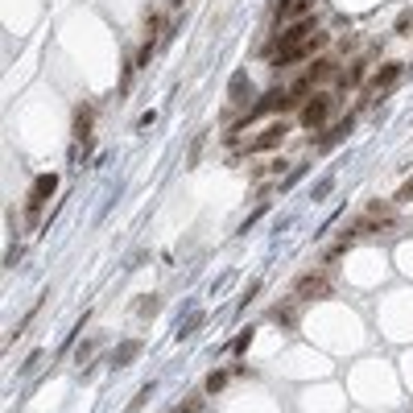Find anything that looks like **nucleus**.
<instances>
[{
    "instance_id": "obj_1",
    "label": "nucleus",
    "mask_w": 413,
    "mask_h": 413,
    "mask_svg": "<svg viewBox=\"0 0 413 413\" xmlns=\"http://www.w3.org/2000/svg\"><path fill=\"white\" fill-rule=\"evenodd\" d=\"M331 112H335V99H331L326 92H314L302 108H298V124L314 133V129H322V124L331 120Z\"/></svg>"
},
{
    "instance_id": "obj_2",
    "label": "nucleus",
    "mask_w": 413,
    "mask_h": 413,
    "mask_svg": "<svg viewBox=\"0 0 413 413\" xmlns=\"http://www.w3.org/2000/svg\"><path fill=\"white\" fill-rule=\"evenodd\" d=\"M294 298L298 302H322V298H335V281L326 273H302L294 281Z\"/></svg>"
},
{
    "instance_id": "obj_3",
    "label": "nucleus",
    "mask_w": 413,
    "mask_h": 413,
    "mask_svg": "<svg viewBox=\"0 0 413 413\" xmlns=\"http://www.w3.org/2000/svg\"><path fill=\"white\" fill-rule=\"evenodd\" d=\"M92 129H95V103L92 99H83V103H75V116H71V133H75V145H92Z\"/></svg>"
},
{
    "instance_id": "obj_4",
    "label": "nucleus",
    "mask_w": 413,
    "mask_h": 413,
    "mask_svg": "<svg viewBox=\"0 0 413 413\" xmlns=\"http://www.w3.org/2000/svg\"><path fill=\"white\" fill-rule=\"evenodd\" d=\"M157 34H161V13H157V8H149V13H145V38H140V50H137V66H145V62L153 58V50H157Z\"/></svg>"
},
{
    "instance_id": "obj_5",
    "label": "nucleus",
    "mask_w": 413,
    "mask_h": 413,
    "mask_svg": "<svg viewBox=\"0 0 413 413\" xmlns=\"http://www.w3.org/2000/svg\"><path fill=\"white\" fill-rule=\"evenodd\" d=\"M401 71H405L401 62H384V66H376V75L368 79V95H364V103H360V108H368V99H372L376 92H389V87L401 79Z\"/></svg>"
},
{
    "instance_id": "obj_6",
    "label": "nucleus",
    "mask_w": 413,
    "mask_h": 413,
    "mask_svg": "<svg viewBox=\"0 0 413 413\" xmlns=\"http://www.w3.org/2000/svg\"><path fill=\"white\" fill-rule=\"evenodd\" d=\"M285 133H289V120H277L273 129H265L261 137L248 145V153H269V149H277V145L285 140Z\"/></svg>"
},
{
    "instance_id": "obj_7",
    "label": "nucleus",
    "mask_w": 413,
    "mask_h": 413,
    "mask_svg": "<svg viewBox=\"0 0 413 413\" xmlns=\"http://www.w3.org/2000/svg\"><path fill=\"white\" fill-rule=\"evenodd\" d=\"M310 13H314V0H281V4H277V25H281V21H285V17H294V21H298V17H310Z\"/></svg>"
},
{
    "instance_id": "obj_8",
    "label": "nucleus",
    "mask_w": 413,
    "mask_h": 413,
    "mask_svg": "<svg viewBox=\"0 0 413 413\" xmlns=\"http://www.w3.org/2000/svg\"><path fill=\"white\" fill-rule=\"evenodd\" d=\"M368 58H376V50H372ZM368 58H356V62H352V66H347V71L339 75V87H343V92H356V87L364 83V66H368Z\"/></svg>"
},
{
    "instance_id": "obj_9",
    "label": "nucleus",
    "mask_w": 413,
    "mask_h": 413,
    "mask_svg": "<svg viewBox=\"0 0 413 413\" xmlns=\"http://www.w3.org/2000/svg\"><path fill=\"white\" fill-rule=\"evenodd\" d=\"M269 319L277 326H298V298H289V302H277L273 310H269Z\"/></svg>"
},
{
    "instance_id": "obj_10",
    "label": "nucleus",
    "mask_w": 413,
    "mask_h": 413,
    "mask_svg": "<svg viewBox=\"0 0 413 413\" xmlns=\"http://www.w3.org/2000/svg\"><path fill=\"white\" fill-rule=\"evenodd\" d=\"M140 356V339H124L116 352H112V368H129Z\"/></svg>"
},
{
    "instance_id": "obj_11",
    "label": "nucleus",
    "mask_w": 413,
    "mask_h": 413,
    "mask_svg": "<svg viewBox=\"0 0 413 413\" xmlns=\"http://www.w3.org/2000/svg\"><path fill=\"white\" fill-rule=\"evenodd\" d=\"M352 124H356V120H352V116H343V120H339V124H335V129H326V133H322V149H331V145H339V140L347 137V133H352Z\"/></svg>"
},
{
    "instance_id": "obj_12",
    "label": "nucleus",
    "mask_w": 413,
    "mask_h": 413,
    "mask_svg": "<svg viewBox=\"0 0 413 413\" xmlns=\"http://www.w3.org/2000/svg\"><path fill=\"white\" fill-rule=\"evenodd\" d=\"M54 190H58V174H42V178H34V190H29V194H34L38 203H46Z\"/></svg>"
},
{
    "instance_id": "obj_13",
    "label": "nucleus",
    "mask_w": 413,
    "mask_h": 413,
    "mask_svg": "<svg viewBox=\"0 0 413 413\" xmlns=\"http://www.w3.org/2000/svg\"><path fill=\"white\" fill-rule=\"evenodd\" d=\"M228 380H231V372H228V368H211V376H207L203 393H207V397H211V393H224V389H228Z\"/></svg>"
},
{
    "instance_id": "obj_14",
    "label": "nucleus",
    "mask_w": 413,
    "mask_h": 413,
    "mask_svg": "<svg viewBox=\"0 0 413 413\" xmlns=\"http://www.w3.org/2000/svg\"><path fill=\"white\" fill-rule=\"evenodd\" d=\"M42 207H46V203H38L34 194L25 198V228H38V224H42Z\"/></svg>"
},
{
    "instance_id": "obj_15",
    "label": "nucleus",
    "mask_w": 413,
    "mask_h": 413,
    "mask_svg": "<svg viewBox=\"0 0 413 413\" xmlns=\"http://www.w3.org/2000/svg\"><path fill=\"white\" fill-rule=\"evenodd\" d=\"M203 410H207V393H190L174 413H203Z\"/></svg>"
},
{
    "instance_id": "obj_16",
    "label": "nucleus",
    "mask_w": 413,
    "mask_h": 413,
    "mask_svg": "<svg viewBox=\"0 0 413 413\" xmlns=\"http://www.w3.org/2000/svg\"><path fill=\"white\" fill-rule=\"evenodd\" d=\"M95 347H99V339H83V343H79V364H92Z\"/></svg>"
},
{
    "instance_id": "obj_17",
    "label": "nucleus",
    "mask_w": 413,
    "mask_h": 413,
    "mask_svg": "<svg viewBox=\"0 0 413 413\" xmlns=\"http://www.w3.org/2000/svg\"><path fill=\"white\" fill-rule=\"evenodd\" d=\"M248 343H252V331H240V335H236V343H231V352H236V356H244V352H248Z\"/></svg>"
},
{
    "instance_id": "obj_18",
    "label": "nucleus",
    "mask_w": 413,
    "mask_h": 413,
    "mask_svg": "<svg viewBox=\"0 0 413 413\" xmlns=\"http://www.w3.org/2000/svg\"><path fill=\"white\" fill-rule=\"evenodd\" d=\"M393 203H397V207H401V203H413V178L401 186V190H397V198H393Z\"/></svg>"
},
{
    "instance_id": "obj_19",
    "label": "nucleus",
    "mask_w": 413,
    "mask_h": 413,
    "mask_svg": "<svg viewBox=\"0 0 413 413\" xmlns=\"http://www.w3.org/2000/svg\"><path fill=\"white\" fill-rule=\"evenodd\" d=\"M289 166H285V157H277V161H269V166H261V174H285Z\"/></svg>"
},
{
    "instance_id": "obj_20",
    "label": "nucleus",
    "mask_w": 413,
    "mask_h": 413,
    "mask_svg": "<svg viewBox=\"0 0 413 413\" xmlns=\"http://www.w3.org/2000/svg\"><path fill=\"white\" fill-rule=\"evenodd\" d=\"M137 306H140V314H145V319H153V310H157V298H140Z\"/></svg>"
}]
</instances>
